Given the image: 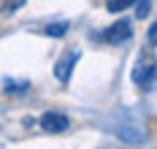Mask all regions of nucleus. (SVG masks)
<instances>
[{
  "label": "nucleus",
  "mask_w": 157,
  "mask_h": 149,
  "mask_svg": "<svg viewBox=\"0 0 157 149\" xmlns=\"http://www.w3.org/2000/svg\"><path fill=\"white\" fill-rule=\"evenodd\" d=\"M155 79H157V60L152 57V52H141L136 60V68H133V82L141 90H152Z\"/></svg>",
  "instance_id": "nucleus-1"
},
{
  "label": "nucleus",
  "mask_w": 157,
  "mask_h": 149,
  "mask_svg": "<svg viewBox=\"0 0 157 149\" xmlns=\"http://www.w3.org/2000/svg\"><path fill=\"white\" fill-rule=\"evenodd\" d=\"M41 128H44V133H65L68 128H71V119L65 114H60V111H46V114L41 117Z\"/></svg>",
  "instance_id": "nucleus-2"
},
{
  "label": "nucleus",
  "mask_w": 157,
  "mask_h": 149,
  "mask_svg": "<svg viewBox=\"0 0 157 149\" xmlns=\"http://www.w3.org/2000/svg\"><path fill=\"white\" fill-rule=\"evenodd\" d=\"M76 63H78V52H68V54H63V57L57 60V65H54V76H57V82H63V84L71 82V73H73Z\"/></svg>",
  "instance_id": "nucleus-3"
},
{
  "label": "nucleus",
  "mask_w": 157,
  "mask_h": 149,
  "mask_svg": "<svg viewBox=\"0 0 157 149\" xmlns=\"http://www.w3.org/2000/svg\"><path fill=\"white\" fill-rule=\"evenodd\" d=\"M130 35H133V27H130V22H127V19H119L117 25L106 27L103 38H106L109 44H125V41H130Z\"/></svg>",
  "instance_id": "nucleus-4"
},
{
  "label": "nucleus",
  "mask_w": 157,
  "mask_h": 149,
  "mask_svg": "<svg viewBox=\"0 0 157 149\" xmlns=\"http://www.w3.org/2000/svg\"><path fill=\"white\" fill-rule=\"evenodd\" d=\"M44 33H46V35H52V38H63V35L68 33V22H57V25H49Z\"/></svg>",
  "instance_id": "nucleus-5"
},
{
  "label": "nucleus",
  "mask_w": 157,
  "mask_h": 149,
  "mask_svg": "<svg viewBox=\"0 0 157 149\" xmlns=\"http://www.w3.org/2000/svg\"><path fill=\"white\" fill-rule=\"evenodd\" d=\"M136 0H106V8H109L111 14H117V11H125V8H130Z\"/></svg>",
  "instance_id": "nucleus-6"
},
{
  "label": "nucleus",
  "mask_w": 157,
  "mask_h": 149,
  "mask_svg": "<svg viewBox=\"0 0 157 149\" xmlns=\"http://www.w3.org/2000/svg\"><path fill=\"white\" fill-rule=\"evenodd\" d=\"M133 6H136V17L138 19H146L149 11H152V0H136Z\"/></svg>",
  "instance_id": "nucleus-7"
},
{
  "label": "nucleus",
  "mask_w": 157,
  "mask_h": 149,
  "mask_svg": "<svg viewBox=\"0 0 157 149\" xmlns=\"http://www.w3.org/2000/svg\"><path fill=\"white\" fill-rule=\"evenodd\" d=\"M22 6H25V0H6V6H3V14H16Z\"/></svg>",
  "instance_id": "nucleus-8"
},
{
  "label": "nucleus",
  "mask_w": 157,
  "mask_h": 149,
  "mask_svg": "<svg viewBox=\"0 0 157 149\" xmlns=\"http://www.w3.org/2000/svg\"><path fill=\"white\" fill-rule=\"evenodd\" d=\"M30 87V82H6V90L11 92V95H16L19 90H27Z\"/></svg>",
  "instance_id": "nucleus-9"
},
{
  "label": "nucleus",
  "mask_w": 157,
  "mask_h": 149,
  "mask_svg": "<svg viewBox=\"0 0 157 149\" xmlns=\"http://www.w3.org/2000/svg\"><path fill=\"white\" fill-rule=\"evenodd\" d=\"M146 38H149V46H157V22L149 27V35H146Z\"/></svg>",
  "instance_id": "nucleus-10"
}]
</instances>
